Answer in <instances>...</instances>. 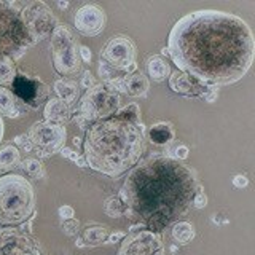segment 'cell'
Listing matches in <instances>:
<instances>
[{
    "label": "cell",
    "mask_w": 255,
    "mask_h": 255,
    "mask_svg": "<svg viewBox=\"0 0 255 255\" xmlns=\"http://www.w3.org/2000/svg\"><path fill=\"white\" fill-rule=\"evenodd\" d=\"M164 54L177 70L206 85H233L252 67L255 35L247 21L235 13L196 10L172 26Z\"/></svg>",
    "instance_id": "6da1fadb"
},
{
    "label": "cell",
    "mask_w": 255,
    "mask_h": 255,
    "mask_svg": "<svg viewBox=\"0 0 255 255\" xmlns=\"http://www.w3.org/2000/svg\"><path fill=\"white\" fill-rule=\"evenodd\" d=\"M198 190L196 172L190 166L156 153L132 167L118 196L128 219L159 233L191 209Z\"/></svg>",
    "instance_id": "7a4b0ae2"
},
{
    "label": "cell",
    "mask_w": 255,
    "mask_h": 255,
    "mask_svg": "<svg viewBox=\"0 0 255 255\" xmlns=\"http://www.w3.org/2000/svg\"><path fill=\"white\" fill-rule=\"evenodd\" d=\"M145 148V126L134 125L118 117L93 123L83 140L86 164L112 179L137 166Z\"/></svg>",
    "instance_id": "3957f363"
},
{
    "label": "cell",
    "mask_w": 255,
    "mask_h": 255,
    "mask_svg": "<svg viewBox=\"0 0 255 255\" xmlns=\"http://www.w3.org/2000/svg\"><path fill=\"white\" fill-rule=\"evenodd\" d=\"M35 190L29 179L19 174L0 177V225L18 227L35 214Z\"/></svg>",
    "instance_id": "277c9868"
},
{
    "label": "cell",
    "mask_w": 255,
    "mask_h": 255,
    "mask_svg": "<svg viewBox=\"0 0 255 255\" xmlns=\"http://www.w3.org/2000/svg\"><path fill=\"white\" fill-rule=\"evenodd\" d=\"M34 42L21 19V10L14 2L0 0V58L13 61L22 58Z\"/></svg>",
    "instance_id": "5b68a950"
},
{
    "label": "cell",
    "mask_w": 255,
    "mask_h": 255,
    "mask_svg": "<svg viewBox=\"0 0 255 255\" xmlns=\"http://www.w3.org/2000/svg\"><path fill=\"white\" fill-rule=\"evenodd\" d=\"M120 104H122V96L115 88L107 83H96L93 88L86 90L80 99L75 122L82 129L88 131V128L93 123L115 117L120 110Z\"/></svg>",
    "instance_id": "8992f818"
},
{
    "label": "cell",
    "mask_w": 255,
    "mask_h": 255,
    "mask_svg": "<svg viewBox=\"0 0 255 255\" xmlns=\"http://www.w3.org/2000/svg\"><path fill=\"white\" fill-rule=\"evenodd\" d=\"M80 46L75 35L66 24H58V27L50 37V54L54 70L61 77H75L82 70Z\"/></svg>",
    "instance_id": "52a82bcc"
},
{
    "label": "cell",
    "mask_w": 255,
    "mask_h": 255,
    "mask_svg": "<svg viewBox=\"0 0 255 255\" xmlns=\"http://www.w3.org/2000/svg\"><path fill=\"white\" fill-rule=\"evenodd\" d=\"M26 135L38 158H50L54 153H61L67 139V129L62 125L48 123L43 120L32 125Z\"/></svg>",
    "instance_id": "ba28073f"
},
{
    "label": "cell",
    "mask_w": 255,
    "mask_h": 255,
    "mask_svg": "<svg viewBox=\"0 0 255 255\" xmlns=\"http://www.w3.org/2000/svg\"><path fill=\"white\" fill-rule=\"evenodd\" d=\"M21 19L34 45L50 38L59 24L53 10L42 0H35L24 6L21 10Z\"/></svg>",
    "instance_id": "9c48e42d"
},
{
    "label": "cell",
    "mask_w": 255,
    "mask_h": 255,
    "mask_svg": "<svg viewBox=\"0 0 255 255\" xmlns=\"http://www.w3.org/2000/svg\"><path fill=\"white\" fill-rule=\"evenodd\" d=\"M135 59H137V48L126 35H114L101 50V61L126 75L137 69Z\"/></svg>",
    "instance_id": "30bf717a"
},
{
    "label": "cell",
    "mask_w": 255,
    "mask_h": 255,
    "mask_svg": "<svg viewBox=\"0 0 255 255\" xmlns=\"http://www.w3.org/2000/svg\"><path fill=\"white\" fill-rule=\"evenodd\" d=\"M11 93L18 99L19 106L27 109L37 110L42 107V104H46L48 96H50V88L38 77L18 72L11 83Z\"/></svg>",
    "instance_id": "8fae6325"
},
{
    "label": "cell",
    "mask_w": 255,
    "mask_h": 255,
    "mask_svg": "<svg viewBox=\"0 0 255 255\" xmlns=\"http://www.w3.org/2000/svg\"><path fill=\"white\" fill-rule=\"evenodd\" d=\"M0 255H43L29 230L18 227L0 228Z\"/></svg>",
    "instance_id": "7c38bea8"
},
{
    "label": "cell",
    "mask_w": 255,
    "mask_h": 255,
    "mask_svg": "<svg viewBox=\"0 0 255 255\" xmlns=\"http://www.w3.org/2000/svg\"><path fill=\"white\" fill-rule=\"evenodd\" d=\"M117 255H164V244L159 233L134 230L123 239Z\"/></svg>",
    "instance_id": "4fadbf2b"
},
{
    "label": "cell",
    "mask_w": 255,
    "mask_h": 255,
    "mask_svg": "<svg viewBox=\"0 0 255 255\" xmlns=\"http://www.w3.org/2000/svg\"><path fill=\"white\" fill-rule=\"evenodd\" d=\"M107 24L106 11L98 3H85L74 14V26L85 37L101 35Z\"/></svg>",
    "instance_id": "5bb4252c"
},
{
    "label": "cell",
    "mask_w": 255,
    "mask_h": 255,
    "mask_svg": "<svg viewBox=\"0 0 255 255\" xmlns=\"http://www.w3.org/2000/svg\"><path fill=\"white\" fill-rule=\"evenodd\" d=\"M169 88L174 93L185 96V98H206L209 93L217 90V88L199 82L193 75L185 74V72H180V70H175L171 74Z\"/></svg>",
    "instance_id": "9a60e30c"
},
{
    "label": "cell",
    "mask_w": 255,
    "mask_h": 255,
    "mask_svg": "<svg viewBox=\"0 0 255 255\" xmlns=\"http://www.w3.org/2000/svg\"><path fill=\"white\" fill-rule=\"evenodd\" d=\"M43 117H45V122L48 123L64 126V123H67L69 120H72V117H74V110H72V106L62 102L61 99L51 98L46 101L43 107Z\"/></svg>",
    "instance_id": "2e32d148"
},
{
    "label": "cell",
    "mask_w": 255,
    "mask_h": 255,
    "mask_svg": "<svg viewBox=\"0 0 255 255\" xmlns=\"http://www.w3.org/2000/svg\"><path fill=\"white\" fill-rule=\"evenodd\" d=\"M148 88H150L148 78L142 72L135 70L123 78L122 85L118 88V93H126L128 96H132V98H142V96H145L148 93Z\"/></svg>",
    "instance_id": "e0dca14e"
},
{
    "label": "cell",
    "mask_w": 255,
    "mask_h": 255,
    "mask_svg": "<svg viewBox=\"0 0 255 255\" xmlns=\"http://www.w3.org/2000/svg\"><path fill=\"white\" fill-rule=\"evenodd\" d=\"M110 236V231L107 227L102 225H90L83 230L82 236H80L75 244L77 247H98L107 243Z\"/></svg>",
    "instance_id": "ac0fdd59"
},
{
    "label": "cell",
    "mask_w": 255,
    "mask_h": 255,
    "mask_svg": "<svg viewBox=\"0 0 255 255\" xmlns=\"http://www.w3.org/2000/svg\"><path fill=\"white\" fill-rule=\"evenodd\" d=\"M174 126L171 123H166V122H159L156 125H153L148 129L147 132V137L151 143L159 147H164V145H169V143L174 140Z\"/></svg>",
    "instance_id": "d6986e66"
},
{
    "label": "cell",
    "mask_w": 255,
    "mask_h": 255,
    "mask_svg": "<svg viewBox=\"0 0 255 255\" xmlns=\"http://www.w3.org/2000/svg\"><path fill=\"white\" fill-rule=\"evenodd\" d=\"M21 150L13 145V143H6V145L0 147V172H10L21 164Z\"/></svg>",
    "instance_id": "ffe728a7"
},
{
    "label": "cell",
    "mask_w": 255,
    "mask_h": 255,
    "mask_svg": "<svg viewBox=\"0 0 255 255\" xmlns=\"http://www.w3.org/2000/svg\"><path fill=\"white\" fill-rule=\"evenodd\" d=\"M53 91L56 94V98L69 104V106H74V102H77L78 99V85L67 78L56 80L53 85Z\"/></svg>",
    "instance_id": "44dd1931"
},
{
    "label": "cell",
    "mask_w": 255,
    "mask_h": 255,
    "mask_svg": "<svg viewBox=\"0 0 255 255\" xmlns=\"http://www.w3.org/2000/svg\"><path fill=\"white\" fill-rule=\"evenodd\" d=\"M147 74L153 82H164L171 75V67L161 54L150 56L147 61Z\"/></svg>",
    "instance_id": "7402d4cb"
},
{
    "label": "cell",
    "mask_w": 255,
    "mask_h": 255,
    "mask_svg": "<svg viewBox=\"0 0 255 255\" xmlns=\"http://www.w3.org/2000/svg\"><path fill=\"white\" fill-rule=\"evenodd\" d=\"M21 106L18 99L14 98V94L8 88L0 86V117L8 118H18L21 117Z\"/></svg>",
    "instance_id": "603a6c76"
},
{
    "label": "cell",
    "mask_w": 255,
    "mask_h": 255,
    "mask_svg": "<svg viewBox=\"0 0 255 255\" xmlns=\"http://www.w3.org/2000/svg\"><path fill=\"white\" fill-rule=\"evenodd\" d=\"M195 238V228L190 222H177L172 227V239L177 244L185 246Z\"/></svg>",
    "instance_id": "cb8c5ba5"
},
{
    "label": "cell",
    "mask_w": 255,
    "mask_h": 255,
    "mask_svg": "<svg viewBox=\"0 0 255 255\" xmlns=\"http://www.w3.org/2000/svg\"><path fill=\"white\" fill-rule=\"evenodd\" d=\"M16 74H18V69H16L14 61L2 56L0 58V86L2 88L11 86Z\"/></svg>",
    "instance_id": "d4e9b609"
},
{
    "label": "cell",
    "mask_w": 255,
    "mask_h": 255,
    "mask_svg": "<svg viewBox=\"0 0 255 255\" xmlns=\"http://www.w3.org/2000/svg\"><path fill=\"white\" fill-rule=\"evenodd\" d=\"M19 167L29 175V177L37 179V180L45 179V175H46L45 166H43V163L40 161L38 158H26V159H22Z\"/></svg>",
    "instance_id": "484cf974"
},
{
    "label": "cell",
    "mask_w": 255,
    "mask_h": 255,
    "mask_svg": "<svg viewBox=\"0 0 255 255\" xmlns=\"http://www.w3.org/2000/svg\"><path fill=\"white\" fill-rule=\"evenodd\" d=\"M115 117L123 118V120H126V122H131L134 125H143L142 120H140V109L135 102H131V104H128V106L122 107L117 112Z\"/></svg>",
    "instance_id": "4316f807"
},
{
    "label": "cell",
    "mask_w": 255,
    "mask_h": 255,
    "mask_svg": "<svg viewBox=\"0 0 255 255\" xmlns=\"http://www.w3.org/2000/svg\"><path fill=\"white\" fill-rule=\"evenodd\" d=\"M104 211L112 219H118L125 215V204L122 201V198L120 196H109L106 199V203H104Z\"/></svg>",
    "instance_id": "83f0119b"
},
{
    "label": "cell",
    "mask_w": 255,
    "mask_h": 255,
    "mask_svg": "<svg viewBox=\"0 0 255 255\" xmlns=\"http://www.w3.org/2000/svg\"><path fill=\"white\" fill-rule=\"evenodd\" d=\"M61 155H62L64 158L70 159V161L77 163V166H80V167H85V166H88V164H86V159H85V156H82L80 153H77V151H75V150H72V148L64 147V148L61 150Z\"/></svg>",
    "instance_id": "f1b7e54d"
},
{
    "label": "cell",
    "mask_w": 255,
    "mask_h": 255,
    "mask_svg": "<svg viewBox=\"0 0 255 255\" xmlns=\"http://www.w3.org/2000/svg\"><path fill=\"white\" fill-rule=\"evenodd\" d=\"M61 228L64 231V235L67 236H75L80 230V222L77 219H69V220H64L61 223Z\"/></svg>",
    "instance_id": "f546056e"
},
{
    "label": "cell",
    "mask_w": 255,
    "mask_h": 255,
    "mask_svg": "<svg viewBox=\"0 0 255 255\" xmlns=\"http://www.w3.org/2000/svg\"><path fill=\"white\" fill-rule=\"evenodd\" d=\"M13 145H16L18 148L24 150V151H32V147H30V142L27 139L26 134H21V135H16L13 139Z\"/></svg>",
    "instance_id": "4dcf8cb0"
},
{
    "label": "cell",
    "mask_w": 255,
    "mask_h": 255,
    "mask_svg": "<svg viewBox=\"0 0 255 255\" xmlns=\"http://www.w3.org/2000/svg\"><path fill=\"white\" fill-rule=\"evenodd\" d=\"M58 215H59V219L64 222V220L74 219L75 211H74V207H72V206H69V204H64V206H61L59 209H58Z\"/></svg>",
    "instance_id": "1f68e13d"
},
{
    "label": "cell",
    "mask_w": 255,
    "mask_h": 255,
    "mask_svg": "<svg viewBox=\"0 0 255 255\" xmlns=\"http://www.w3.org/2000/svg\"><path fill=\"white\" fill-rule=\"evenodd\" d=\"M80 85H82L85 90H90V88H93L96 85L94 77H93V74H91L90 70H85L83 72V77H82V80H80Z\"/></svg>",
    "instance_id": "d6a6232c"
},
{
    "label": "cell",
    "mask_w": 255,
    "mask_h": 255,
    "mask_svg": "<svg viewBox=\"0 0 255 255\" xmlns=\"http://www.w3.org/2000/svg\"><path fill=\"white\" fill-rule=\"evenodd\" d=\"M207 204V196L204 195V191L201 190V187H199L198 193L195 196V201H193V206L196 207V209H203V207Z\"/></svg>",
    "instance_id": "836d02e7"
},
{
    "label": "cell",
    "mask_w": 255,
    "mask_h": 255,
    "mask_svg": "<svg viewBox=\"0 0 255 255\" xmlns=\"http://www.w3.org/2000/svg\"><path fill=\"white\" fill-rule=\"evenodd\" d=\"M78 53H80V59H82V62H85V64H90V62L93 61V54H91V50H90V48H88V46L82 45V46H80Z\"/></svg>",
    "instance_id": "e575fe53"
},
{
    "label": "cell",
    "mask_w": 255,
    "mask_h": 255,
    "mask_svg": "<svg viewBox=\"0 0 255 255\" xmlns=\"http://www.w3.org/2000/svg\"><path fill=\"white\" fill-rule=\"evenodd\" d=\"M188 156V147L185 145H179L177 148H175V159H179V161H182V159H185Z\"/></svg>",
    "instance_id": "d590c367"
},
{
    "label": "cell",
    "mask_w": 255,
    "mask_h": 255,
    "mask_svg": "<svg viewBox=\"0 0 255 255\" xmlns=\"http://www.w3.org/2000/svg\"><path fill=\"white\" fill-rule=\"evenodd\" d=\"M247 183H249V180H247L246 175H235L233 177V185L236 188H244L247 187Z\"/></svg>",
    "instance_id": "8d00e7d4"
},
{
    "label": "cell",
    "mask_w": 255,
    "mask_h": 255,
    "mask_svg": "<svg viewBox=\"0 0 255 255\" xmlns=\"http://www.w3.org/2000/svg\"><path fill=\"white\" fill-rule=\"evenodd\" d=\"M123 238H126L125 233H122V231H117V233H112V235L109 236L107 243H109V244H114V243L118 241V239H123Z\"/></svg>",
    "instance_id": "74e56055"
},
{
    "label": "cell",
    "mask_w": 255,
    "mask_h": 255,
    "mask_svg": "<svg viewBox=\"0 0 255 255\" xmlns=\"http://www.w3.org/2000/svg\"><path fill=\"white\" fill-rule=\"evenodd\" d=\"M3 134H5V125H3L2 117H0V142L3 140Z\"/></svg>",
    "instance_id": "f35d334b"
},
{
    "label": "cell",
    "mask_w": 255,
    "mask_h": 255,
    "mask_svg": "<svg viewBox=\"0 0 255 255\" xmlns=\"http://www.w3.org/2000/svg\"><path fill=\"white\" fill-rule=\"evenodd\" d=\"M58 6L64 10V8H67V6H69V2H58Z\"/></svg>",
    "instance_id": "ab89813d"
},
{
    "label": "cell",
    "mask_w": 255,
    "mask_h": 255,
    "mask_svg": "<svg viewBox=\"0 0 255 255\" xmlns=\"http://www.w3.org/2000/svg\"><path fill=\"white\" fill-rule=\"evenodd\" d=\"M74 142H75V145H80V139H78V137H75Z\"/></svg>",
    "instance_id": "60d3db41"
}]
</instances>
